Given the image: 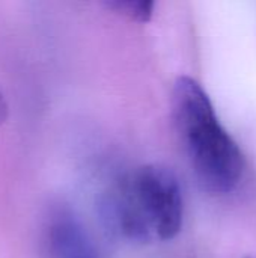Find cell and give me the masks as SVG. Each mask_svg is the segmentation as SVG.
<instances>
[{"instance_id":"obj_1","label":"cell","mask_w":256,"mask_h":258,"mask_svg":"<svg viewBox=\"0 0 256 258\" xmlns=\"http://www.w3.org/2000/svg\"><path fill=\"white\" fill-rule=\"evenodd\" d=\"M170 110L184 154L202 189L213 195L232 192L244 175L246 159L204 86L190 76H180L172 88Z\"/></svg>"},{"instance_id":"obj_5","label":"cell","mask_w":256,"mask_h":258,"mask_svg":"<svg viewBox=\"0 0 256 258\" xmlns=\"http://www.w3.org/2000/svg\"><path fill=\"white\" fill-rule=\"evenodd\" d=\"M8 116H9V104L6 101L5 94L0 91V125L5 124V121L8 119Z\"/></svg>"},{"instance_id":"obj_4","label":"cell","mask_w":256,"mask_h":258,"mask_svg":"<svg viewBox=\"0 0 256 258\" xmlns=\"http://www.w3.org/2000/svg\"><path fill=\"white\" fill-rule=\"evenodd\" d=\"M106 6L115 14L134 23H148L154 14L155 3L149 0H116L107 2Z\"/></svg>"},{"instance_id":"obj_2","label":"cell","mask_w":256,"mask_h":258,"mask_svg":"<svg viewBox=\"0 0 256 258\" xmlns=\"http://www.w3.org/2000/svg\"><path fill=\"white\" fill-rule=\"evenodd\" d=\"M107 207L119 233L140 243L169 242L180 234L184 222L180 180L158 163L127 172L113 187Z\"/></svg>"},{"instance_id":"obj_6","label":"cell","mask_w":256,"mask_h":258,"mask_svg":"<svg viewBox=\"0 0 256 258\" xmlns=\"http://www.w3.org/2000/svg\"><path fill=\"white\" fill-rule=\"evenodd\" d=\"M246 258H250V257H246Z\"/></svg>"},{"instance_id":"obj_3","label":"cell","mask_w":256,"mask_h":258,"mask_svg":"<svg viewBox=\"0 0 256 258\" xmlns=\"http://www.w3.org/2000/svg\"><path fill=\"white\" fill-rule=\"evenodd\" d=\"M42 258H100L98 251L75 213L57 206L47 215L41 233Z\"/></svg>"}]
</instances>
